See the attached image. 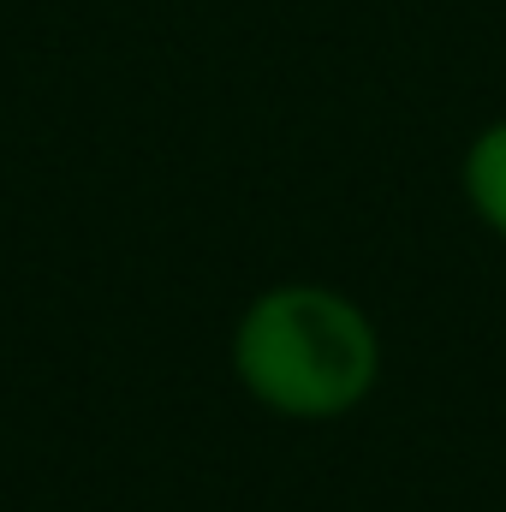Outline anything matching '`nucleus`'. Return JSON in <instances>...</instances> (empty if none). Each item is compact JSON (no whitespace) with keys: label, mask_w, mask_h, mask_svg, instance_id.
I'll return each instance as SVG.
<instances>
[{"label":"nucleus","mask_w":506,"mask_h":512,"mask_svg":"<svg viewBox=\"0 0 506 512\" xmlns=\"http://www.w3.org/2000/svg\"><path fill=\"white\" fill-rule=\"evenodd\" d=\"M227 364L280 423H340L381 382V328L328 280H274L233 322Z\"/></svg>","instance_id":"1"},{"label":"nucleus","mask_w":506,"mask_h":512,"mask_svg":"<svg viewBox=\"0 0 506 512\" xmlns=\"http://www.w3.org/2000/svg\"><path fill=\"white\" fill-rule=\"evenodd\" d=\"M459 197L477 215V227L506 245V114L489 120L465 143V155H459Z\"/></svg>","instance_id":"2"}]
</instances>
